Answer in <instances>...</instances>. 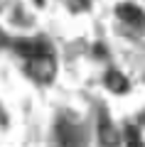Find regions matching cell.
<instances>
[{
    "label": "cell",
    "instance_id": "1",
    "mask_svg": "<svg viewBox=\"0 0 145 147\" xmlns=\"http://www.w3.org/2000/svg\"><path fill=\"white\" fill-rule=\"evenodd\" d=\"M57 142H59V147H84L81 130H79L74 123L62 120L57 125Z\"/></svg>",
    "mask_w": 145,
    "mask_h": 147
},
{
    "label": "cell",
    "instance_id": "2",
    "mask_svg": "<svg viewBox=\"0 0 145 147\" xmlns=\"http://www.w3.org/2000/svg\"><path fill=\"white\" fill-rule=\"evenodd\" d=\"M99 142H101V147H120V135L106 113L99 118Z\"/></svg>",
    "mask_w": 145,
    "mask_h": 147
},
{
    "label": "cell",
    "instance_id": "3",
    "mask_svg": "<svg viewBox=\"0 0 145 147\" xmlns=\"http://www.w3.org/2000/svg\"><path fill=\"white\" fill-rule=\"evenodd\" d=\"M27 71H30L37 81H52V76H54V61H52V57H42V59H32V61H27Z\"/></svg>",
    "mask_w": 145,
    "mask_h": 147
},
{
    "label": "cell",
    "instance_id": "4",
    "mask_svg": "<svg viewBox=\"0 0 145 147\" xmlns=\"http://www.w3.org/2000/svg\"><path fill=\"white\" fill-rule=\"evenodd\" d=\"M116 12H118V17L123 22H128V25L145 27V12L140 10L138 5H133V3H120V5L116 7Z\"/></svg>",
    "mask_w": 145,
    "mask_h": 147
},
{
    "label": "cell",
    "instance_id": "5",
    "mask_svg": "<svg viewBox=\"0 0 145 147\" xmlns=\"http://www.w3.org/2000/svg\"><path fill=\"white\" fill-rule=\"evenodd\" d=\"M17 52H20L27 61H32V59H42V57H49V47H47L44 42H20V44H17Z\"/></svg>",
    "mask_w": 145,
    "mask_h": 147
},
{
    "label": "cell",
    "instance_id": "6",
    "mask_svg": "<svg viewBox=\"0 0 145 147\" xmlns=\"http://www.w3.org/2000/svg\"><path fill=\"white\" fill-rule=\"evenodd\" d=\"M106 86H108L113 93H123V91L128 88V81H125L123 74H118V71H108V74H106Z\"/></svg>",
    "mask_w": 145,
    "mask_h": 147
},
{
    "label": "cell",
    "instance_id": "7",
    "mask_svg": "<svg viewBox=\"0 0 145 147\" xmlns=\"http://www.w3.org/2000/svg\"><path fill=\"white\" fill-rule=\"evenodd\" d=\"M125 147H145L143 140H140V132L135 130L133 125L125 127Z\"/></svg>",
    "mask_w": 145,
    "mask_h": 147
},
{
    "label": "cell",
    "instance_id": "8",
    "mask_svg": "<svg viewBox=\"0 0 145 147\" xmlns=\"http://www.w3.org/2000/svg\"><path fill=\"white\" fill-rule=\"evenodd\" d=\"M35 3H37V5H42V0H35Z\"/></svg>",
    "mask_w": 145,
    "mask_h": 147
}]
</instances>
